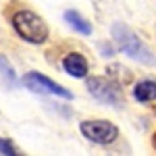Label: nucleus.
<instances>
[{"instance_id":"obj_1","label":"nucleus","mask_w":156,"mask_h":156,"mask_svg":"<svg viewBox=\"0 0 156 156\" xmlns=\"http://www.w3.org/2000/svg\"><path fill=\"white\" fill-rule=\"evenodd\" d=\"M112 37H115V42H117V46H119L127 56H131L133 60H140V62H144V65H154V60H156L154 54L150 52V48L133 34L127 25L115 23L112 25Z\"/></svg>"},{"instance_id":"obj_2","label":"nucleus","mask_w":156,"mask_h":156,"mask_svg":"<svg viewBox=\"0 0 156 156\" xmlns=\"http://www.w3.org/2000/svg\"><path fill=\"white\" fill-rule=\"evenodd\" d=\"M12 27L19 36L29 44H44L48 40V25L46 21L31 11H19L12 17Z\"/></svg>"},{"instance_id":"obj_3","label":"nucleus","mask_w":156,"mask_h":156,"mask_svg":"<svg viewBox=\"0 0 156 156\" xmlns=\"http://www.w3.org/2000/svg\"><path fill=\"white\" fill-rule=\"evenodd\" d=\"M85 87L92 96L104 102V104H110V106H119L123 102V90L119 87V83L110 81L106 77H90L85 81Z\"/></svg>"},{"instance_id":"obj_4","label":"nucleus","mask_w":156,"mask_h":156,"mask_svg":"<svg viewBox=\"0 0 156 156\" xmlns=\"http://www.w3.org/2000/svg\"><path fill=\"white\" fill-rule=\"evenodd\" d=\"M79 129L83 133L85 137L94 144H100V146H108L112 144L117 137H119V129L110 123V121H104V119H92V121H81Z\"/></svg>"},{"instance_id":"obj_5","label":"nucleus","mask_w":156,"mask_h":156,"mask_svg":"<svg viewBox=\"0 0 156 156\" xmlns=\"http://www.w3.org/2000/svg\"><path fill=\"white\" fill-rule=\"evenodd\" d=\"M23 83H25V87H29L31 92H37V94H52V96H60V98H65V100H71L73 98V94L67 87H62L56 81L48 79L46 75H40L36 71L23 75Z\"/></svg>"},{"instance_id":"obj_6","label":"nucleus","mask_w":156,"mask_h":156,"mask_svg":"<svg viewBox=\"0 0 156 156\" xmlns=\"http://www.w3.org/2000/svg\"><path fill=\"white\" fill-rule=\"evenodd\" d=\"M62 69L69 73L71 77L81 79V77L87 75V60H85V56L79 54V52H71V54H67L65 60H62Z\"/></svg>"},{"instance_id":"obj_7","label":"nucleus","mask_w":156,"mask_h":156,"mask_svg":"<svg viewBox=\"0 0 156 156\" xmlns=\"http://www.w3.org/2000/svg\"><path fill=\"white\" fill-rule=\"evenodd\" d=\"M133 98H135L137 102H150V100H156V81L154 79L140 81V83L133 87Z\"/></svg>"},{"instance_id":"obj_8","label":"nucleus","mask_w":156,"mask_h":156,"mask_svg":"<svg viewBox=\"0 0 156 156\" xmlns=\"http://www.w3.org/2000/svg\"><path fill=\"white\" fill-rule=\"evenodd\" d=\"M65 21H67L69 27H73L75 31H79V34H83V36H90V34H92V25H90V21H85L77 11H67L65 12Z\"/></svg>"},{"instance_id":"obj_9","label":"nucleus","mask_w":156,"mask_h":156,"mask_svg":"<svg viewBox=\"0 0 156 156\" xmlns=\"http://www.w3.org/2000/svg\"><path fill=\"white\" fill-rule=\"evenodd\" d=\"M0 73L9 79V83H12L15 81V73H12V67L9 65V60L4 58V56H0Z\"/></svg>"},{"instance_id":"obj_10","label":"nucleus","mask_w":156,"mask_h":156,"mask_svg":"<svg viewBox=\"0 0 156 156\" xmlns=\"http://www.w3.org/2000/svg\"><path fill=\"white\" fill-rule=\"evenodd\" d=\"M0 154H11V156H15V154H17V148H15L11 142H6V140H2V137H0Z\"/></svg>"},{"instance_id":"obj_11","label":"nucleus","mask_w":156,"mask_h":156,"mask_svg":"<svg viewBox=\"0 0 156 156\" xmlns=\"http://www.w3.org/2000/svg\"><path fill=\"white\" fill-rule=\"evenodd\" d=\"M154 144H156V140H154Z\"/></svg>"}]
</instances>
